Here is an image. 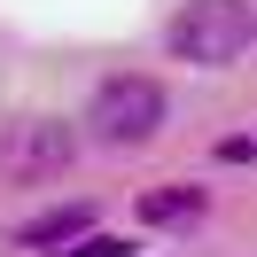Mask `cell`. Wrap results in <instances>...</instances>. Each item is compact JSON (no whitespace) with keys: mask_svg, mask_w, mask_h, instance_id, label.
Segmentation results:
<instances>
[{"mask_svg":"<svg viewBox=\"0 0 257 257\" xmlns=\"http://www.w3.org/2000/svg\"><path fill=\"white\" fill-rule=\"evenodd\" d=\"M141 218L148 226H195L203 218V187H156V195H141Z\"/></svg>","mask_w":257,"mask_h":257,"instance_id":"5b68a950","label":"cell"},{"mask_svg":"<svg viewBox=\"0 0 257 257\" xmlns=\"http://www.w3.org/2000/svg\"><path fill=\"white\" fill-rule=\"evenodd\" d=\"M249 39H257V8H249Z\"/></svg>","mask_w":257,"mask_h":257,"instance_id":"52a82bcc","label":"cell"},{"mask_svg":"<svg viewBox=\"0 0 257 257\" xmlns=\"http://www.w3.org/2000/svg\"><path fill=\"white\" fill-rule=\"evenodd\" d=\"M164 117H172V101H164V86L141 78V70L101 78L94 101H86V133H94L101 148H148V141L164 133Z\"/></svg>","mask_w":257,"mask_h":257,"instance_id":"6da1fadb","label":"cell"},{"mask_svg":"<svg viewBox=\"0 0 257 257\" xmlns=\"http://www.w3.org/2000/svg\"><path fill=\"white\" fill-rule=\"evenodd\" d=\"M55 257H133V241H117V234H78L70 249H55Z\"/></svg>","mask_w":257,"mask_h":257,"instance_id":"8992f818","label":"cell"},{"mask_svg":"<svg viewBox=\"0 0 257 257\" xmlns=\"http://www.w3.org/2000/svg\"><path fill=\"white\" fill-rule=\"evenodd\" d=\"M78 164V133L63 117H8L0 125V179H16V187H47Z\"/></svg>","mask_w":257,"mask_h":257,"instance_id":"3957f363","label":"cell"},{"mask_svg":"<svg viewBox=\"0 0 257 257\" xmlns=\"http://www.w3.org/2000/svg\"><path fill=\"white\" fill-rule=\"evenodd\" d=\"M164 47L179 63H195V70L241 63V47H249V0H187L172 16V32H164Z\"/></svg>","mask_w":257,"mask_h":257,"instance_id":"7a4b0ae2","label":"cell"},{"mask_svg":"<svg viewBox=\"0 0 257 257\" xmlns=\"http://www.w3.org/2000/svg\"><path fill=\"white\" fill-rule=\"evenodd\" d=\"M78 234H94V203H63V210H39L32 226H16V241L32 257H55V249H70Z\"/></svg>","mask_w":257,"mask_h":257,"instance_id":"277c9868","label":"cell"}]
</instances>
